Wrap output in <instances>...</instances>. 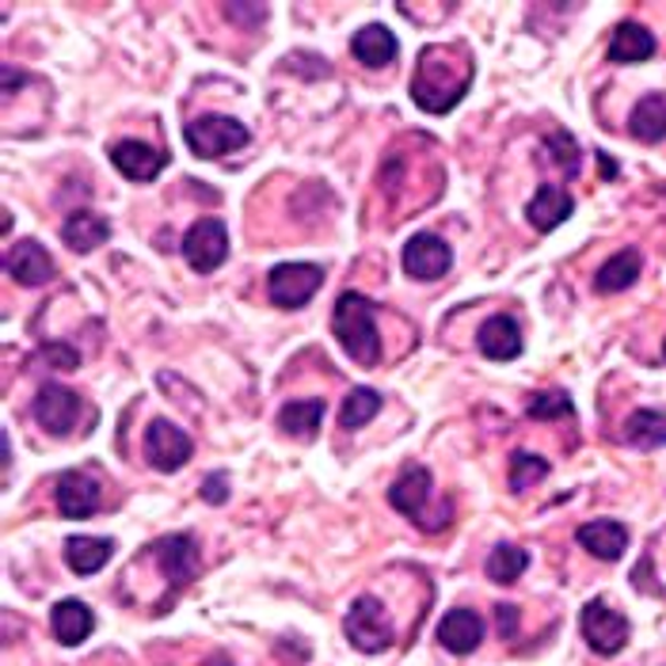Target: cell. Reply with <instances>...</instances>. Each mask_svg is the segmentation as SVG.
Instances as JSON below:
<instances>
[{"label":"cell","mask_w":666,"mask_h":666,"mask_svg":"<svg viewBox=\"0 0 666 666\" xmlns=\"http://www.w3.org/2000/svg\"><path fill=\"white\" fill-rule=\"evenodd\" d=\"M472 85V57L461 46H427L415 62L412 99L427 114H446Z\"/></svg>","instance_id":"1"},{"label":"cell","mask_w":666,"mask_h":666,"mask_svg":"<svg viewBox=\"0 0 666 666\" xmlns=\"http://www.w3.org/2000/svg\"><path fill=\"white\" fill-rule=\"evenodd\" d=\"M331 331H336L339 347L354 358L358 365H378L381 362V336L373 324V302L354 290L339 294L336 313H331Z\"/></svg>","instance_id":"2"},{"label":"cell","mask_w":666,"mask_h":666,"mask_svg":"<svg viewBox=\"0 0 666 666\" xmlns=\"http://www.w3.org/2000/svg\"><path fill=\"white\" fill-rule=\"evenodd\" d=\"M183 138H187V149L195 156L221 161V156L248 145V127L240 119H229V114H206V119H190L183 127Z\"/></svg>","instance_id":"3"},{"label":"cell","mask_w":666,"mask_h":666,"mask_svg":"<svg viewBox=\"0 0 666 666\" xmlns=\"http://www.w3.org/2000/svg\"><path fill=\"white\" fill-rule=\"evenodd\" d=\"M343 632L351 640L354 652L362 655H381L389 644H393V624H389V613L378 598H354V605L343 618Z\"/></svg>","instance_id":"4"},{"label":"cell","mask_w":666,"mask_h":666,"mask_svg":"<svg viewBox=\"0 0 666 666\" xmlns=\"http://www.w3.org/2000/svg\"><path fill=\"white\" fill-rule=\"evenodd\" d=\"M579 632H582V640H587L590 652L618 655V652H624V644H629L632 624H629L624 613H618L613 605H605V602H598V598H594V602L582 605Z\"/></svg>","instance_id":"5"},{"label":"cell","mask_w":666,"mask_h":666,"mask_svg":"<svg viewBox=\"0 0 666 666\" xmlns=\"http://www.w3.org/2000/svg\"><path fill=\"white\" fill-rule=\"evenodd\" d=\"M324 286V271L316 263H279L266 274V294L279 309H302Z\"/></svg>","instance_id":"6"},{"label":"cell","mask_w":666,"mask_h":666,"mask_svg":"<svg viewBox=\"0 0 666 666\" xmlns=\"http://www.w3.org/2000/svg\"><path fill=\"white\" fill-rule=\"evenodd\" d=\"M183 260L203 274L218 271L229 260V229L218 218H198L183 232Z\"/></svg>","instance_id":"7"},{"label":"cell","mask_w":666,"mask_h":666,"mask_svg":"<svg viewBox=\"0 0 666 666\" xmlns=\"http://www.w3.org/2000/svg\"><path fill=\"white\" fill-rule=\"evenodd\" d=\"M190 454H195V443H190L187 435L176 427V423L168 419H153L145 430V457L153 469L161 472H176L183 465L190 461Z\"/></svg>","instance_id":"8"},{"label":"cell","mask_w":666,"mask_h":666,"mask_svg":"<svg viewBox=\"0 0 666 666\" xmlns=\"http://www.w3.org/2000/svg\"><path fill=\"white\" fill-rule=\"evenodd\" d=\"M31 415H35V423L46 430V435L65 438L80 415V396L65 385H43L35 396V404H31Z\"/></svg>","instance_id":"9"},{"label":"cell","mask_w":666,"mask_h":666,"mask_svg":"<svg viewBox=\"0 0 666 666\" xmlns=\"http://www.w3.org/2000/svg\"><path fill=\"white\" fill-rule=\"evenodd\" d=\"M400 263H404V271L412 274V279L435 282L454 266V248H449L446 240H438L435 232H419V237H412L404 244Z\"/></svg>","instance_id":"10"},{"label":"cell","mask_w":666,"mask_h":666,"mask_svg":"<svg viewBox=\"0 0 666 666\" xmlns=\"http://www.w3.org/2000/svg\"><path fill=\"white\" fill-rule=\"evenodd\" d=\"M111 164L133 183H149L168 168V156L161 149L145 145V141H114L111 145Z\"/></svg>","instance_id":"11"},{"label":"cell","mask_w":666,"mask_h":666,"mask_svg":"<svg viewBox=\"0 0 666 666\" xmlns=\"http://www.w3.org/2000/svg\"><path fill=\"white\" fill-rule=\"evenodd\" d=\"M54 499H57V514H65V518H91L99 506V484L88 472L69 469L57 477Z\"/></svg>","instance_id":"12"},{"label":"cell","mask_w":666,"mask_h":666,"mask_svg":"<svg viewBox=\"0 0 666 666\" xmlns=\"http://www.w3.org/2000/svg\"><path fill=\"white\" fill-rule=\"evenodd\" d=\"M4 271L12 274L20 286H46L54 282V260L39 240H20L12 252L4 255Z\"/></svg>","instance_id":"13"},{"label":"cell","mask_w":666,"mask_h":666,"mask_svg":"<svg viewBox=\"0 0 666 666\" xmlns=\"http://www.w3.org/2000/svg\"><path fill=\"white\" fill-rule=\"evenodd\" d=\"M153 556L161 560L164 576L172 579V587H183V582L195 579L198 571V548L190 533H172V537H161L153 545Z\"/></svg>","instance_id":"14"},{"label":"cell","mask_w":666,"mask_h":666,"mask_svg":"<svg viewBox=\"0 0 666 666\" xmlns=\"http://www.w3.org/2000/svg\"><path fill=\"white\" fill-rule=\"evenodd\" d=\"M571 214H576V198L564 187H556V183H545L526 206V218L537 232H553L556 225H564Z\"/></svg>","instance_id":"15"},{"label":"cell","mask_w":666,"mask_h":666,"mask_svg":"<svg viewBox=\"0 0 666 666\" xmlns=\"http://www.w3.org/2000/svg\"><path fill=\"white\" fill-rule=\"evenodd\" d=\"M91 629H96V613H91L80 598H65V602H57L54 613H50V632H54L57 644L65 647L85 644Z\"/></svg>","instance_id":"16"},{"label":"cell","mask_w":666,"mask_h":666,"mask_svg":"<svg viewBox=\"0 0 666 666\" xmlns=\"http://www.w3.org/2000/svg\"><path fill=\"white\" fill-rule=\"evenodd\" d=\"M477 347L484 351L491 362H511V358L522 354V328L514 316H491V320L480 324Z\"/></svg>","instance_id":"17"},{"label":"cell","mask_w":666,"mask_h":666,"mask_svg":"<svg viewBox=\"0 0 666 666\" xmlns=\"http://www.w3.org/2000/svg\"><path fill=\"white\" fill-rule=\"evenodd\" d=\"M576 541L582 548H587L594 560H621L624 548H629V529L621 526V522H610V518H598V522H587V526H579Z\"/></svg>","instance_id":"18"},{"label":"cell","mask_w":666,"mask_h":666,"mask_svg":"<svg viewBox=\"0 0 666 666\" xmlns=\"http://www.w3.org/2000/svg\"><path fill=\"white\" fill-rule=\"evenodd\" d=\"M351 54L365 65V69H381V65L396 62L400 43L385 23H365L362 31H354L351 35Z\"/></svg>","instance_id":"19"},{"label":"cell","mask_w":666,"mask_h":666,"mask_svg":"<svg viewBox=\"0 0 666 666\" xmlns=\"http://www.w3.org/2000/svg\"><path fill=\"white\" fill-rule=\"evenodd\" d=\"M480 640H484V621H480L472 610H449L443 624H438V644L454 655L477 652Z\"/></svg>","instance_id":"20"},{"label":"cell","mask_w":666,"mask_h":666,"mask_svg":"<svg viewBox=\"0 0 666 666\" xmlns=\"http://www.w3.org/2000/svg\"><path fill=\"white\" fill-rule=\"evenodd\" d=\"M62 240H65V248H69V252L88 255V252H96L99 244H107V240H111V225H107V218H99V214H91V210H77V214H69V218H65Z\"/></svg>","instance_id":"21"},{"label":"cell","mask_w":666,"mask_h":666,"mask_svg":"<svg viewBox=\"0 0 666 666\" xmlns=\"http://www.w3.org/2000/svg\"><path fill=\"white\" fill-rule=\"evenodd\" d=\"M655 54V35L636 20H621L613 28V39H610V62L618 65H636V62H647Z\"/></svg>","instance_id":"22"},{"label":"cell","mask_w":666,"mask_h":666,"mask_svg":"<svg viewBox=\"0 0 666 666\" xmlns=\"http://www.w3.org/2000/svg\"><path fill=\"white\" fill-rule=\"evenodd\" d=\"M427 495H430V472L423 469V465H407L393 484V491H389V503H393L400 514H407L412 522H419V511H423V503H427Z\"/></svg>","instance_id":"23"},{"label":"cell","mask_w":666,"mask_h":666,"mask_svg":"<svg viewBox=\"0 0 666 666\" xmlns=\"http://www.w3.org/2000/svg\"><path fill=\"white\" fill-rule=\"evenodd\" d=\"M640 271H644V255L636 248H624V252L610 255L602 271L594 274V290L598 294H621V290L636 286Z\"/></svg>","instance_id":"24"},{"label":"cell","mask_w":666,"mask_h":666,"mask_svg":"<svg viewBox=\"0 0 666 666\" xmlns=\"http://www.w3.org/2000/svg\"><path fill=\"white\" fill-rule=\"evenodd\" d=\"M320 423H324V400H290L279 412V430L286 438H302V443H313Z\"/></svg>","instance_id":"25"},{"label":"cell","mask_w":666,"mask_h":666,"mask_svg":"<svg viewBox=\"0 0 666 666\" xmlns=\"http://www.w3.org/2000/svg\"><path fill=\"white\" fill-rule=\"evenodd\" d=\"M111 556H114L111 537H69L65 541V564H69L77 576H96Z\"/></svg>","instance_id":"26"},{"label":"cell","mask_w":666,"mask_h":666,"mask_svg":"<svg viewBox=\"0 0 666 666\" xmlns=\"http://www.w3.org/2000/svg\"><path fill=\"white\" fill-rule=\"evenodd\" d=\"M624 443L636 449H659L666 446V412L659 407H640L624 419Z\"/></svg>","instance_id":"27"},{"label":"cell","mask_w":666,"mask_h":666,"mask_svg":"<svg viewBox=\"0 0 666 666\" xmlns=\"http://www.w3.org/2000/svg\"><path fill=\"white\" fill-rule=\"evenodd\" d=\"M629 130L636 141H647V145H655V141L666 138V96H644L636 107H632V119H629Z\"/></svg>","instance_id":"28"},{"label":"cell","mask_w":666,"mask_h":666,"mask_svg":"<svg viewBox=\"0 0 666 666\" xmlns=\"http://www.w3.org/2000/svg\"><path fill=\"white\" fill-rule=\"evenodd\" d=\"M529 568V553L522 545H495L488 556V576L499 587H511V582L522 579V571Z\"/></svg>","instance_id":"29"},{"label":"cell","mask_w":666,"mask_h":666,"mask_svg":"<svg viewBox=\"0 0 666 666\" xmlns=\"http://www.w3.org/2000/svg\"><path fill=\"white\" fill-rule=\"evenodd\" d=\"M378 412H381V393H373V389H354V393H347L343 407H339V423H343V430H358V427H365V423H373Z\"/></svg>","instance_id":"30"},{"label":"cell","mask_w":666,"mask_h":666,"mask_svg":"<svg viewBox=\"0 0 666 666\" xmlns=\"http://www.w3.org/2000/svg\"><path fill=\"white\" fill-rule=\"evenodd\" d=\"M526 415L537 423H553V419H571L576 415V404L564 389H548V393H537L526 404Z\"/></svg>","instance_id":"31"},{"label":"cell","mask_w":666,"mask_h":666,"mask_svg":"<svg viewBox=\"0 0 666 666\" xmlns=\"http://www.w3.org/2000/svg\"><path fill=\"white\" fill-rule=\"evenodd\" d=\"M548 469H553V465H548L541 454L518 449V454L511 457V488H514V491H526V488L537 484V480H545Z\"/></svg>","instance_id":"32"},{"label":"cell","mask_w":666,"mask_h":666,"mask_svg":"<svg viewBox=\"0 0 666 666\" xmlns=\"http://www.w3.org/2000/svg\"><path fill=\"white\" fill-rule=\"evenodd\" d=\"M545 149H548V156H553V161H556V168H560L564 176H579V164H582V149H579V141L571 138V133L556 130L553 138L545 141Z\"/></svg>","instance_id":"33"},{"label":"cell","mask_w":666,"mask_h":666,"mask_svg":"<svg viewBox=\"0 0 666 666\" xmlns=\"http://www.w3.org/2000/svg\"><path fill=\"white\" fill-rule=\"evenodd\" d=\"M39 358H43L46 365H54V370H65V373L80 365V351L69 343H46L43 351H39Z\"/></svg>","instance_id":"34"},{"label":"cell","mask_w":666,"mask_h":666,"mask_svg":"<svg viewBox=\"0 0 666 666\" xmlns=\"http://www.w3.org/2000/svg\"><path fill=\"white\" fill-rule=\"evenodd\" d=\"M198 495H203L206 503L221 506L225 499H229V477H225V472H214V477H206L203 488H198Z\"/></svg>","instance_id":"35"},{"label":"cell","mask_w":666,"mask_h":666,"mask_svg":"<svg viewBox=\"0 0 666 666\" xmlns=\"http://www.w3.org/2000/svg\"><path fill=\"white\" fill-rule=\"evenodd\" d=\"M225 15H229V20H252L255 28H260V23L266 20V4H225Z\"/></svg>","instance_id":"36"},{"label":"cell","mask_w":666,"mask_h":666,"mask_svg":"<svg viewBox=\"0 0 666 666\" xmlns=\"http://www.w3.org/2000/svg\"><path fill=\"white\" fill-rule=\"evenodd\" d=\"M495 618H499V632H503L506 640L514 636V632H518V610H514V605H495Z\"/></svg>","instance_id":"37"},{"label":"cell","mask_w":666,"mask_h":666,"mask_svg":"<svg viewBox=\"0 0 666 666\" xmlns=\"http://www.w3.org/2000/svg\"><path fill=\"white\" fill-rule=\"evenodd\" d=\"M203 666H232V663H229V655H214V659H206Z\"/></svg>","instance_id":"38"},{"label":"cell","mask_w":666,"mask_h":666,"mask_svg":"<svg viewBox=\"0 0 666 666\" xmlns=\"http://www.w3.org/2000/svg\"><path fill=\"white\" fill-rule=\"evenodd\" d=\"M613 172H618V164L605 161V153H602V176H613Z\"/></svg>","instance_id":"39"}]
</instances>
